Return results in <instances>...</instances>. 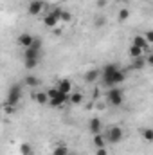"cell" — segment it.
<instances>
[{
  "label": "cell",
  "mask_w": 153,
  "mask_h": 155,
  "mask_svg": "<svg viewBox=\"0 0 153 155\" xmlns=\"http://www.w3.org/2000/svg\"><path fill=\"white\" fill-rule=\"evenodd\" d=\"M20 97H22V85L16 83V85H13V87L9 88V92H7V99H5V105L15 107V105L20 101Z\"/></svg>",
  "instance_id": "6da1fadb"
},
{
  "label": "cell",
  "mask_w": 153,
  "mask_h": 155,
  "mask_svg": "<svg viewBox=\"0 0 153 155\" xmlns=\"http://www.w3.org/2000/svg\"><path fill=\"white\" fill-rule=\"evenodd\" d=\"M40 47H41V41L40 40H33V43L24 51V60H38L40 58Z\"/></svg>",
  "instance_id": "7a4b0ae2"
},
{
  "label": "cell",
  "mask_w": 153,
  "mask_h": 155,
  "mask_svg": "<svg viewBox=\"0 0 153 155\" xmlns=\"http://www.w3.org/2000/svg\"><path fill=\"white\" fill-rule=\"evenodd\" d=\"M122 137H124V132H122V128H121V126H110V128H108V132H106V141H108V143H112V144L121 143V141H122Z\"/></svg>",
  "instance_id": "3957f363"
},
{
  "label": "cell",
  "mask_w": 153,
  "mask_h": 155,
  "mask_svg": "<svg viewBox=\"0 0 153 155\" xmlns=\"http://www.w3.org/2000/svg\"><path fill=\"white\" fill-rule=\"evenodd\" d=\"M106 99H108V103H110L112 107H119V105H122V101H124V97H122V90L112 87V88L108 90V94H106Z\"/></svg>",
  "instance_id": "277c9868"
},
{
  "label": "cell",
  "mask_w": 153,
  "mask_h": 155,
  "mask_svg": "<svg viewBox=\"0 0 153 155\" xmlns=\"http://www.w3.org/2000/svg\"><path fill=\"white\" fill-rule=\"evenodd\" d=\"M60 13H61V9L60 7H56L54 11H50L49 15H45V18H43V24H45V27H56V24L60 22Z\"/></svg>",
  "instance_id": "5b68a950"
},
{
  "label": "cell",
  "mask_w": 153,
  "mask_h": 155,
  "mask_svg": "<svg viewBox=\"0 0 153 155\" xmlns=\"http://www.w3.org/2000/svg\"><path fill=\"white\" fill-rule=\"evenodd\" d=\"M67 101H69V94H63V92H60V90H58V94H56L54 97H50V99H49V105H50V107H54V108H60V107H63Z\"/></svg>",
  "instance_id": "8992f818"
},
{
  "label": "cell",
  "mask_w": 153,
  "mask_h": 155,
  "mask_svg": "<svg viewBox=\"0 0 153 155\" xmlns=\"http://www.w3.org/2000/svg\"><path fill=\"white\" fill-rule=\"evenodd\" d=\"M117 69H119V67H117L115 63H110V65H106V67L103 69L101 74H103V81H105V85H110V78L114 76V72L117 71Z\"/></svg>",
  "instance_id": "52a82bcc"
},
{
  "label": "cell",
  "mask_w": 153,
  "mask_h": 155,
  "mask_svg": "<svg viewBox=\"0 0 153 155\" xmlns=\"http://www.w3.org/2000/svg\"><path fill=\"white\" fill-rule=\"evenodd\" d=\"M43 2L41 0H33L31 4H29V7H27V11H29V15L31 16H38L40 13H41V9H43Z\"/></svg>",
  "instance_id": "ba28073f"
},
{
  "label": "cell",
  "mask_w": 153,
  "mask_h": 155,
  "mask_svg": "<svg viewBox=\"0 0 153 155\" xmlns=\"http://www.w3.org/2000/svg\"><path fill=\"white\" fill-rule=\"evenodd\" d=\"M124 79H126V74H124V71H119V69H117V71L114 72V76L110 78V85H108V87L112 88L114 85H119V83H124Z\"/></svg>",
  "instance_id": "9c48e42d"
},
{
  "label": "cell",
  "mask_w": 153,
  "mask_h": 155,
  "mask_svg": "<svg viewBox=\"0 0 153 155\" xmlns=\"http://www.w3.org/2000/svg\"><path fill=\"white\" fill-rule=\"evenodd\" d=\"M60 92H63V94H70L72 92V81L70 79H67V78H63L60 83H58V87H56Z\"/></svg>",
  "instance_id": "30bf717a"
},
{
  "label": "cell",
  "mask_w": 153,
  "mask_h": 155,
  "mask_svg": "<svg viewBox=\"0 0 153 155\" xmlns=\"http://www.w3.org/2000/svg\"><path fill=\"white\" fill-rule=\"evenodd\" d=\"M132 45H137V47H139V49H142L144 52H150V51H151V49H150L151 45H150V43L144 40V36H141V35L133 38V43H132Z\"/></svg>",
  "instance_id": "8fae6325"
},
{
  "label": "cell",
  "mask_w": 153,
  "mask_h": 155,
  "mask_svg": "<svg viewBox=\"0 0 153 155\" xmlns=\"http://www.w3.org/2000/svg\"><path fill=\"white\" fill-rule=\"evenodd\" d=\"M33 40H34V38H33L29 33H24V35H20V36H18V45H22L24 49H27V47L33 43Z\"/></svg>",
  "instance_id": "7c38bea8"
},
{
  "label": "cell",
  "mask_w": 153,
  "mask_h": 155,
  "mask_svg": "<svg viewBox=\"0 0 153 155\" xmlns=\"http://www.w3.org/2000/svg\"><path fill=\"white\" fill-rule=\"evenodd\" d=\"M88 130L92 132V135H96V134H101V121H99L97 117H94V119H90V124H88Z\"/></svg>",
  "instance_id": "4fadbf2b"
},
{
  "label": "cell",
  "mask_w": 153,
  "mask_h": 155,
  "mask_svg": "<svg viewBox=\"0 0 153 155\" xmlns=\"http://www.w3.org/2000/svg\"><path fill=\"white\" fill-rule=\"evenodd\" d=\"M69 103L70 105H81L83 103V94L81 92H70L69 94Z\"/></svg>",
  "instance_id": "5bb4252c"
},
{
  "label": "cell",
  "mask_w": 153,
  "mask_h": 155,
  "mask_svg": "<svg viewBox=\"0 0 153 155\" xmlns=\"http://www.w3.org/2000/svg\"><path fill=\"white\" fill-rule=\"evenodd\" d=\"M33 99H34L38 105H49V97H47L45 92H36V94H33Z\"/></svg>",
  "instance_id": "9a60e30c"
},
{
  "label": "cell",
  "mask_w": 153,
  "mask_h": 155,
  "mask_svg": "<svg viewBox=\"0 0 153 155\" xmlns=\"http://www.w3.org/2000/svg\"><path fill=\"white\" fill-rule=\"evenodd\" d=\"M99 74H101V72H99L97 69H92V71H88V72L85 74V81H86V83H94V81L99 78Z\"/></svg>",
  "instance_id": "2e32d148"
},
{
  "label": "cell",
  "mask_w": 153,
  "mask_h": 155,
  "mask_svg": "<svg viewBox=\"0 0 153 155\" xmlns=\"http://www.w3.org/2000/svg\"><path fill=\"white\" fill-rule=\"evenodd\" d=\"M24 81H25V85H27V87H38V85H40V78L34 76V74H27Z\"/></svg>",
  "instance_id": "e0dca14e"
},
{
  "label": "cell",
  "mask_w": 153,
  "mask_h": 155,
  "mask_svg": "<svg viewBox=\"0 0 153 155\" xmlns=\"http://www.w3.org/2000/svg\"><path fill=\"white\" fill-rule=\"evenodd\" d=\"M105 141H106V139H105L101 134H96V135H94V139H92V143H94V146H96V148H103V146H105Z\"/></svg>",
  "instance_id": "ac0fdd59"
},
{
  "label": "cell",
  "mask_w": 153,
  "mask_h": 155,
  "mask_svg": "<svg viewBox=\"0 0 153 155\" xmlns=\"http://www.w3.org/2000/svg\"><path fill=\"white\" fill-rule=\"evenodd\" d=\"M130 56H132V58H141V56H144V51L139 49L137 45H132V47H130Z\"/></svg>",
  "instance_id": "d6986e66"
},
{
  "label": "cell",
  "mask_w": 153,
  "mask_h": 155,
  "mask_svg": "<svg viewBox=\"0 0 153 155\" xmlns=\"http://www.w3.org/2000/svg\"><path fill=\"white\" fill-rule=\"evenodd\" d=\"M133 69H144L146 67V58L144 56H141V58H133V65H132Z\"/></svg>",
  "instance_id": "ffe728a7"
},
{
  "label": "cell",
  "mask_w": 153,
  "mask_h": 155,
  "mask_svg": "<svg viewBox=\"0 0 153 155\" xmlns=\"http://www.w3.org/2000/svg\"><path fill=\"white\" fill-rule=\"evenodd\" d=\"M69 148L65 146V144H60V146H56L54 150H52V155H69Z\"/></svg>",
  "instance_id": "44dd1931"
},
{
  "label": "cell",
  "mask_w": 153,
  "mask_h": 155,
  "mask_svg": "<svg viewBox=\"0 0 153 155\" xmlns=\"http://www.w3.org/2000/svg\"><path fill=\"white\" fill-rule=\"evenodd\" d=\"M128 18H130V11H128L126 7L119 9V13H117V20H119V22H124V20H128Z\"/></svg>",
  "instance_id": "7402d4cb"
},
{
  "label": "cell",
  "mask_w": 153,
  "mask_h": 155,
  "mask_svg": "<svg viewBox=\"0 0 153 155\" xmlns=\"http://www.w3.org/2000/svg\"><path fill=\"white\" fill-rule=\"evenodd\" d=\"M20 153L22 155H33V146L29 143H22L20 144Z\"/></svg>",
  "instance_id": "603a6c76"
},
{
  "label": "cell",
  "mask_w": 153,
  "mask_h": 155,
  "mask_svg": "<svg viewBox=\"0 0 153 155\" xmlns=\"http://www.w3.org/2000/svg\"><path fill=\"white\" fill-rule=\"evenodd\" d=\"M24 65H25V69H27V71H33V69H36V67H38V60H25V63H24Z\"/></svg>",
  "instance_id": "cb8c5ba5"
},
{
  "label": "cell",
  "mask_w": 153,
  "mask_h": 155,
  "mask_svg": "<svg viewBox=\"0 0 153 155\" xmlns=\"http://www.w3.org/2000/svg\"><path fill=\"white\" fill-rule=\"evenodd\" d=\"M72 20V15L69 11H61L60 13V22H70Z\"/></svg>",
  "instance_id": "d4e9b609"
},
{
  "label": "cell",
  "mask_w": 153,
  "mask_h": 155,
  "mask_svg": "<svg viewBox=\"0 0 153 155\" xmlns=\"http://www.w3.org/2000/svg\"><path fill=\"white\" fill-rule=\"evenodd\" d=\"M142 137L150 143V141H153V130L151 128H146V130H142Z\"/></svg>",
  "instance_id": "484cf974"
},
{
  "label": "cell",
  "mask_w": 153,
  "mask_h": 155,
  "mask_svg": "<svg viewBox=\"0 0 153 155\" xmlns=\"http://www.w3.org/2000/svg\"><path fill=\"white\" fill-rule=\"evenodd\" d=\"M144 40L151 45L153 43V31H146V33H144Z\"/></svg>",
  "instance_id": "4316f807"
},
{
  "label": "cell",
  "mask_w": 153,
  "mask_h": 155,
  "mask_svg": "<svg viewBox=\"0 0 153 155\" xmlns=\"http://www.w3.org/2000/svg\"><path fill=\"white\" fill-rule=\"evenodd\" d=\"M96 155H108V150L103 146V148H96Z\"/></svg>",
  "instance_id": "83f0119b"
},
{
  "label": "cell",
  "mask_w": 153,
  "mask_h": 155,
  "mask_svg": "<svg viewBox=\"0 0 153 155\" xmlns=\"http://www.w3.org/2000/svg\"><path fill=\"white\" fill-rule=\"evenodd\" d=\"M4 110H5L7 114H13V112H15V107H11V105H5V107H4Z\"/></svg>",
  "instance_id": "f1b7e54d"
},
{
  "label": "cell",
  "mask_w": 153,
  "mask_h": 155,
  "mask_svg": "<svg viewBox=\"0 0 153 155\" xmlns=\"http://www.w3.org/2000/svg\"><path fill=\"white\" fill-rule=\"evenodd\" d=\"M96 25H97V27L105 25V18H103V16H99V18H97V22H96Z\"/></svg>",
  "instance_id": "f546056e"
},
{
  "label": "cell",
  "mask_w": 153,
  "mask_h": 155,
  "mask_svg": "<svg viewBox=\"0 0 153 155\" xmlns=\"http://www.w3.org/2000/svg\"><path fill=\"white\" fill-rule=\"evenodd\" d=\"M105 5H106V0H99L97 2V7H105Z\"/></svg>",
  "instance_id": "4dcf8cb0"
},
{
  "label": "cell",
  "mask_w": 153,
  "mask_h": 155,
  "mask_svg": "<svg viewBox=\"0 0 153 155\" xmlns=\"http://www.w3.org/2000/svg\"><path fill=\"white\" fill-rule=\"evenodd\" d=\"M121 2H124V4H128V2H130V0H121Z\"/></svg>",
  "instance_id": "1f68e13d"
}]
</instances>
